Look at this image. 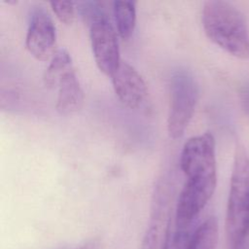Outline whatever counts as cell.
I'll list each match as a JSON object with an SVG mask.
<instances>
[{"label":"cell","instance_id":"cell-1","mask_svg":"<svg viewBox=\"0 0 249 249\" xmlns=\"http://www.w3.org/2000/svg\"><path fill=\"white\" fill-rule=\"evenodd\" d=\"M201 19L206 36L214 44L235 57L249 58V29L235 6L222 0L207 1Z\"/></svg>","mask_w":249,"mask_h":249},{"label":"cell","instance_id":"cell-2","mask_svg":"<svg viewBox=\"0 0 249 249\" xmlns=\"http://www.w3.org/2000/svg\"><path fill=\"white\" fill-rule=\"evenodd\" d=\"M226 232L231 247L247 245L249 238V158L235 151L226 215Z\"/></svg>","mask_w":249,"mask_h":249},{"label":"cell","instance_id":"cell-3","mask_svg":"<svg viewBox=\"0 0 249 249\" xmlns=\"http://www.w3.org/2000/svg\"><path fill=\"white\" fill-rule=\"evenodd\" d=\"M83 18L89 27V38L95 63L102 73L111 77L122 60L115 28L96 4L86 10Z\"/></svg>","mask_w":249,"mask_h":249},{"label":"cell","instance_id":"cell-4","mask_svg":"<svg viewBox=\"0 0 249 249\" xmlns=\"http://www.w3.org/2000/svg\"><path fill=\"white\" fill-rule=\"evenodd\" d=\"M198 100V85L187 70H177L170 79V106L167 131L171 138H180L188 126Z\"/></svg>","mask_w":249,"mask_h":249},{"label":"cell","instance_id":"cell-5","mask_svg":"<svg viewBox=\"0 0 249 249\" xmlns=\"http://www.w3.org/2000/svg\"><path fill=\"white\" fill-rule=\"evenodd\" d=\"M180 167L187 178L217 177L215 140L210 132L193 136L185 142Z\"/></svg>","mask_w":249,"mask_h":249},{"label":"cell","instance_id":"cell-6","mask_svg":"<svg viewBox=\"0 0 249 249\" xmlns=\"http://www.w3.org/2000/svg\"><path fill=\"white\" fill-rule=\"evenodd\" d=\"M25 46L29 53L41 61L52 58L56 53L55 25L49 13L43 8H37L32 13Z\"/></svg>","mask_w":249,"mask_h":249},{"label":"cell","instance_id":"cell-7","mask_svg":"<svg viewBox=\"0 0 249 249\" xmlns=\"http://www.w3.org/2000/svg\"><path fill=\"white\" fill-rule=\"evenodd\" d=\"M170 197L166 191L156 193L149 227L142 239L140 249H168L171 221Z\"/></svg>","mask_w":249,"mask_h":249},{"label":"cell","instance_id":"cell-8","mask_svg":"<svg viewBox=\"0 0 249 249\" xmlns=\"http://www.w3.org/2000/svg\"><path fill=\"white\" fill-rule=\"evenodd\" d=\"M112 85L119 100L126 107L135 109L147 95V86L139 72L126 61L121 60L111 75Z\"/></svg>","mask_w":249,"mask_h":249},{"label":"cell","instance_id":"cell-9","mask_svg":"<svg viewBox=\"0 0 249 249\" xmlns=\"http://www.w3.org/2000/svg\"><path fill=\"white\" fill-rule=\"evenodd\" d=\"M56 110L61 115L78 112L84 104V91L76 76L74 68L67 71L58 81Z\"/></svg>","mask_w":249,"mask_h":249},{"label":"cell","instance_id":"cell-10","mask_svg":"<svg viewBox=\"0 0 249 249\" xmlns=\"http://www.w3.org/2000/svg\"><path fill=\"white\" fill-rule=\"evenodd\" d=\"M136 2L135 1H115L113 12L119 36L126 40L135 28L136 24Z\"/></svg>","mask_w":249,"mask_h":249},{"label":"cell","instance_id":"cell-11","mask_svg":"<svg viewBox=\"0 0 249 249\" xmlns=\"http://www.w3.org/2000/svg\"><path fill=\"white\" fill-rule=\"evenodd\" d=\"M218 236V222L215 217H208L194 230L187 249H216Z\"/></svg>","mask_w":249,"mask_h":249},{"label":"cell","instance_id":"cell-12","mask_svg":"<svg viewBox=\"0 0 249 249\" xmlns=\"http://www.w3.org/2000/svg\"><path fill=\"white\" fill-rule=\"evenodd\" d=\"M73 68L72 58L65 49L56 50L44 73V83L47 88H56L59 79Z\"/></svg>","mask_w":249,"mask_h":249},{"label":"cell","instance_id":"cell-13","mask_svg":"<svg viewBox=\"0 0 249 249\" xmlns=\"http://www.w3.org/2000/svg\"><path fill=\"white\" fill-rule=\"evenodd\" d=\"M58 20L64 24H71L75 19L76 3L72 1H53L50 3Z\"/></svg>","mask_w":249,"mask_h":249},{"label":"cell","instance_id":"cell-14","mask_svg":"<svg viewBox=\"0 0 249 249\" xmlns=\"http://www.w3.org/2000/svg\"><path fill=\"white\" fill-rule=\"evenodd\" d=\"M241 103L246 114L249 115V84L243 87L241 91Z\"/></svg>","mask_w":249,"mask_h":249},{"label":"cell","instance_id":"cell-15","mask_svg":"<svg viewBox=\"0 0 249 249\" xmlns=\"http://www.w3.org/2000/svg\"><path fill=\"white\" fill-rule=\"evenodd\" d=\"M81 249H97V243L95 241H89L81 247Z\"/></svg>","mask_w":249,"mask_h":249},{"label":"cell","instance_id":"cell-16","mask_svg":"<svg viewBox=\"0 0 249 249\" xmlns=\"http://www.w3.org/2000/svg\"><path fill=\"white\" fill-rule=\"evenodd\" d=\"M232 249H246V248H232Z\"/></svg>","mask_w":249,"mask_h":249}]
</instances>
